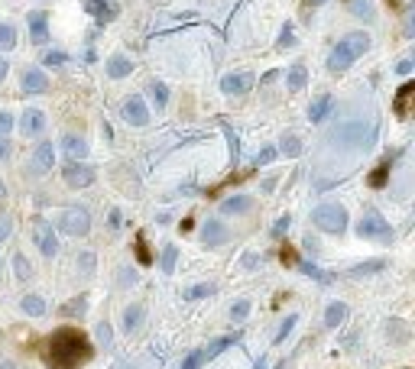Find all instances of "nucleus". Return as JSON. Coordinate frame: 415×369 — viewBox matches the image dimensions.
I'll list each match as a JSON object with an SVG mask.
<instances>
[{
    "label": "nucleus",
    "mask_w": 415,
    "mask_h": 369,
    "mask_svg": "<svg viewBox=\"0 0 415 369\" xmlns=\"http://www.w3.org/2000/svg\"><path fill=\"white\" fill-rule=\"evenodd\" d=\"M91 357H95V347H91V340L78 327H59V330H52L43 347L46 369H81L91 363Z\"/></svg>",
    "instance_id": "obj_1"
},
{
    "label": "nucleus",
    "mask_w": 415,
    "mask_h": 369,
    "mask_svg": "<svg viewBox=\"0 0 415 369\" xmlns=\"http://www.w3.org/2000/svg\"><path fill=\"white\" fill-rule=\"evenodd\" d=\"M370 49V36L363 30H357V32H347L341 43L334 46V52L328 55V72H334V74H341V72H347L357 59H360L363 52Z\"/></svg>",
    "instance_id": "obj_2"
},
{
    "label": "nucleus",
    "mask_w": 415,
    "mask_h": 369,
    "mask_svg": "<svg viewBox=\"0 0 415 369\" xmlns=\"http://www.w3.org/2000/svg\"><path fill=\"white\" fill-rule=\"evenodd\" d=\"M311 223L318 227L321 233H344L347 230V208L344 204H318L315 211H311Z\"/></svg>",
    "instance_id": "obj_3"
},
{
    "label": "nucleus",
    "mask_w": 415,
    "mask_h": 369,
    "mask_svg": "<svg viewBox=\"0 0 415 369\" xmlns=\"http://www.w3.org/2000/svg\"><path fill=\"white\" fill-rule=\"evenodd\" d=\"M357 237H363V240H376V243H389L393 240V227L386 223V217L376 208H367L360 217V223H357Z\"/></svg>",
    "instance_id": "obj_4"
},
{
    "label": "nucleus",
    "mask_w": 415,
    "mask_h": 369,
    "mask_svg": "<svg viewBox=\"0 0 415 369\" xmlns=\"http://www.w3.org/2000/svg\"><path fill=\"white\" fill-rule=\"evenodd\" d=\"M59 230L68 233V237H88L91 233V214H88L85 204H68L59 214Z\"/></svg>",
    "instance_id": "obj_5"
},
{
    "label": "nucleus",
    "mask_w": 415,
    "mask_h": 369,
    "mask_svg": "<svg viewBox=\"0 0 415 369\" xmlns=\"http://www.w3.org/2000/svg\"><path fill=\"white\" fill-rule=\"evenodd\" d=\"M62 179L68 188H88V185H95L97 172L88 166V162H65L62 169Z\"/></svg>",
    "instance_id": "obj_6"
},
{
    "label": "nucleus",
    "mask_w": 415,
    "mask_h": 369,
    "mask_svg": "<svg viewBox=\"0 0 415 369\" xmlns=\"http://www.w3.org/2000/svg\"><path fill=\"white\" fill-rule=\"evenodd\" d=\"M52 162H55V146L46 139V143H39V146L32 149L26 169H30V175H46V172H52Z\"/></svg>",
    "instance_id": "obj_7"
},
{
    "label": "nucleus",
    "mask_w": 415,
    "mask_h": 369,
    "mask_svg": "<svg viewBox=\"0 0 415 369\" xmlns=\"http://www.w3.org/2000/svg\"><path fill=\"white\" fill-rule=\"evenodd\" d=\"M81 7H85L101 26H104V23H114L120 17V7L114 0H81Z\"/></svg>",
    "instance_id": "obj_8"
},
{
    "label": "nucleus",
    "mask_w": 415,
    "mask_h": 369,
    "mask_svg": "<svg viewBox=\"0 0 415 369\" xmlns=\"http://www.w3.org/2000/svg\"><path fill=\"white\" fill-rule=\"evenodd\" d=\"M120 114H124V120L130 127H146L149 123V107L143 104V97H127L124 107H120Z\"/></svg>",
    "instance_id": "obj_9"
},
{
    "label": "nucleus",
    "mask_w": 415,
    "mask_h": 369,
    "mask_svg": "<svg viewBox=\"0 0 415 369\" xmlns=\"http://www.w3.org/2000/svg\"><path fill=\"white\" fill-rule=\"evenodd\" d=\"M253 81L256 78L250 72H231L221 78V91L224 94H247V91L253 88Z\"/></svg>",
    "instance_id": "obj_10"
},
{
    "label": "nucleus",
    "mask_w": 415,
    "mask_h": 369,
    "mask_svg": "<svg viewBox=\"0 0 415 369\" xmlns=\"http://www.w3.org/2000/svg\"><path fill=\"white\" fill-rule=\"evenodd\" d=\"M43 130H46V114L43 110H36V107L23 110V117H20V133L23 137H43Z\"/></svg>",
    "instance_id": "obj_11"
},
{
    "label": "nucleus",
    "mask_w": 415,
    "mask_h": 369,
    "mask_svg": "<svg viewBox=\"0 0 415 369\" xmlns=\"http://www.w3.org/2000/svg\"><path fill=\"white\" fill-rule=\"evenodd\" d=\"M20 85H23V94H46L49 91V78H46L43 68H26Z\"/></svg>",
    "instance_id": "obj_12"
},
{
    "label": "nucleus",
    "mask_w": 415,
    "mask_h": 369,
    "mask_svg": "<svg viewBox=\"0 0 415 369\" xmlns=\"http://www.w3.org/2000/svg\"><path fill=\"white\" fill-rule=\"evenodd\" d=\"M231 240V230L224 227L221 221H204V227H202V243L204 246H221V243H227Z\"/></svg>",
    "instance_id": "obj_13"
},
{
    "label": "nucleus",
    "mask_w": 415,
    "mask_h": 369,
    "mask_svg": "<svg viewBox=\"0 0 415 369\" xmlns=\"http://www.w3.org/2000/svg\"><path fill=\"white\" fill-rule=\"evenodd\" d=\"M253 208V198L250 195H234V198H224L221 201V214L224 217H240Z\"/></svg>",
    "instance_id": "obj_14"
},
{
    "label": "nucleus",
    "mask_w": 415,
    "mask_h": 369,
    "mask_svg": "<svg viewBox=\"0 0 415 369\" xmlns=\"http://www.w3.org/2000/svg\"><path fill=\"white\" fill-rule=\"evenodd\" d=\"M26 23H30L32 43H46V39H49V17H46L43 10H32L30 17H26Z\"/></svg>",
    "instance_id": "obj_15"
},
{
    "label": "nucleus",
    "mask_w": 415,
    "mask_h": 369,
    "mask_svg": "<svg viewBox=\"0 0 415 369\" xmlns=\"http://www.w3.org/2000/svg\"><path fill=\"white\" fill-rule=\"evenodd\" d=\"M36 243H39V253H43L46 259H52V256L59 253V240H55L52 227H46V223L36 227Z\"/></svg>",
    "instance_id": "obj_16"
},
{
    "label": "nucleus",
    "mask_w": 415,
    "mask_h": 369,
    "mask_svg": "<svg viewBox=\"0 0 415 369\" xmlns=\"http://www.w3.org/2000/svg\"><path fill=\"white\" fill-rule=\"evenodd\" d=\"M62 149H65V156H72V162H85L88 156V143L81 137H75V133L62 137Z\"/></svg>",
    "instance_id": "obj_17"
},
{
    "label": "nucleus",
    "mask_w": 415,
    "mask_h": 369,
    "mask_svg": "<svg viewBox=\"0 0 415 369\" xmlns=\"http://www.w3.org/2000/svg\"><path fill=\"white\" fill-rule=\"evenodd\" d=\"M107 78H130V72H133V62H130L127 55H110V59H107Z\"/></svg>",
    "instance_id": "obj_18"
},
{
    "label": "nucleus",
    "mask_w": 415,
    "mask_h": 369,
    "mask_svg": "<svg viewBox=\"0 0 415 369\" xmlns=\"http://www.w3.org/2000/svg\"><path fill=\"white\" fill-rule=\"evenodd\" d=\"M143 317H146L143 305H127V308H124V317H120V324H124V330H127V334H133V330H139Z\"/></svg>",
    "instance_id": "obj_19"
},
{
    "label": "nucleus",
    "mask_w": 415,
    "mask_h": 369,
    "mask_svg": "<svg viewBox=\"0 0 415 369\" xmlns=\"http://www.w3.org/2000/svg\"><path fill=\"white\" fill-rule=\"evenodd\" d=\"M331 110H334V97H331V94H321L318 101L309 107V120H311V123H321V120H325Z\"/></svg>",
    "instance_id": "obj_20"
},
{
    "label": "nucleus",
    "mask_w": 415,
    "mask_h": 369,
    "mask_svg": "<svg viewBox=\"0 0 415 369\" xmlns=\"http://www.w3.org/2000/svg\"><path fill=\"white\" fill-rule=\"evenodd\" d=\"M344 317H347V305L344 301H331L328 308H325V327H341L344 324Z\"/></svg>",
    "instance_id": "obj_21"
},
{
    "label": "nucleus",
    "mask_w": 415,
    "mask_h": 369,
    "mask_svg": "<svg viewBox=\"0 0 415 369\" xmlns=\"http://www.w3.org/2000/svg\"><path fill=\"white\" fill-rule=\"evenodd\" d=\"M20 308H23V315H30V317H43L46 315V301H43V295H23L20 298Z\"/></svg>",
    "instance_id": "obj_22"
},
{
    "label": "nucleus",
    "mask_w": 415,
    "mask_h": 369,
    "mask_svg": "<svg viewBox=\"0 0 415 369\" xmlns=\"http://www.w3.org/2000/svg\"><path fill=\"white\" fill-rule=\"evenodd\" d=\"M286 78H289V91H302V88L309 85V72H305V65H302V62L292 65Z\"/></svg>",
    "instance_id": "obj_23"
},
{
    "label": "nucleus",
    "mask_w": 415,
    "mask_h": 369,
    "mask_svg": "<svg viewBox=\"0 0 415 369\" xmlns=\"http://www.w3.org/2000/svg\"><path fill=\"white\" fill-rule=\"evenodd\" d=\"M279 152L289 156V159L302 156V139H298L296 133H282V139H279Z\"/></svg>",
    "instance_id": "obj_24"
},
{
    "label": "nucleus",
    "mask_w": 415,
    "mask_h": 369,
    "mask_svg": "<svg viewBox=\"0 0 415 369\" xmlns=\"http://www.w3.org/2000/svg\"><path fill=\"white\" fill-rule=\"evenodd\" d=\"M298 272H302V275H309V279H315V282H321V285H331V279H334V275H331V272H325V269H318V266H315V263H305V259L298 263Z\"/></svg>",
    "instance_id": "obj_25"
},
{
    "label": "nucleus",
    "mask_w": 415,
    "mask_h": 369,
    "mask_svg": "<svg viewBox=\"0 0 415 369\" xmlns=\"http://www.w3.org/2000/svg\"><path fill=\"white\" fill-rule=\"evenodd\" d=\"M175 259H179V250H175L172 243H166V246H162V256H160V269L166 275H172L175 272Z\"/></svg>",
    "instance_id": "obj_26"
},
{
    "label": "nucleus",
    "mask_w": 415,
    "mask_h": 369,
    "mask_svg": "<svg viewBox=\"0 0 415 369\" xmlns=\"http://www.w3.org/2000/svg\"><path fill=\"white\" fill-rule=\"evenodd\" d=\"M149 97H153V104L156 107H166L169 104V88H166V81H149Z\"/></svg>",
    "instance_id": "obj_27"
},
{
    "label": "nucleus",
    "mask_w": 415,
    "mask_h": 369,
    "mask_svg": "<svg viewBox=\"0 0 415 369\" xmlns=\"http://www.w3.org/2000/svg\"><path fill=\"white\" fill-rule=\"evenodd\" d=\"M13 46H17V30L10 23H0V52H10Z\"/></svg>",
    "instance_id": "obj_28"
},
{
    "label": "nucleus",
    "mask_w": 415,
    "mask_h": 369,
    "mask_svg": "<svg viewBox=\"0 0 415 369\" xmlns=\"http://www.w3.org/2000/svg\"><path fill=\"white\" fill-rule=\"evenodd\" d=\"M208 295H214V285L211 282H202V285L185 288V301H198V298H208Z\"/></svg>",
    "instance_id": "obj_29"
},
{
    "label": "nucleus",
    "mask_w": 415,
    "mask_h": 369,
    "mask_svg": "<svg viewBox=\"0 0 415 369\" xmlns=\"http://www.w3.org/2000/svg\"><path fill=\"white\" fill-rule=\"evenodd\" d=\"M13 269H17V279H20V282H26V279H32V266H30V259H26V256H23V253H17V256H13Z\"/></svg>",
    "instance_id": "obj_30"
},
{
    "label": "nucleus",
    "mask_w": 415,
    "mask_h": 369,
    "mask_svg": "<svg viewBox=\"0 0 415 369\" xmlns=\"http://www.w3.org/2000/svg\"><path fill=\"white\" fill-rule=\"evenodd\" d=\"M204 363H208V357H204V347H198V350H192V353L185 357V363H182L179 369H202Z\"/></svg>",
    "instance_id": "obj_31"
},
{
    "label": "nucleus",
    "mask_w": 415,
    "mask_h": 369,
    "mask_svg": "<svg viewBox=\"0 0 415 369\" xmlns=\"http://www.w3.org/2000/svg\"><path fill=\"white\" fill-rule=\"evenodd\" d=\"M247 317H250V301H247V298H240V301H234V305H231V321H237V324H240V321H247Z\"/></svg>",
    "instance_id": "obj_32"
},
{
    "label": "nucleus",
    "mask_w": 415,
    "mask_h": 369,
    "mask_svg": "<svg viewBox=\"0 0 415 369\" xmlns=\"http://www.w3.org/2000/svg\"><path fill=\"white\" fill-rule=\"evenodd\" d=\"M351 10L357 13V17H363V20H373V3L370 0H351Z\"/></svg>",
    "instance_id": "obj_33"
},
{
    "label": "nucleus",
    "mask_w": 415,
    "mask_h": 369,
    "mask_svg": "<svg viewBox=\"0 0 415 369\" xmlns=\"http://www.w3.org/2000/svg\"><path fill=\"white\" fill-rule=\"evenodd\" d=\"M296 321H298V315H289L286 321H282V327H279V334H276V343H282V340L292 334V327H296Z\"/></svg>",
    "instance_id": "obj_34"
},
{
    "label": "nucleus",
    "mask_w": 415,
    "mask_h": 369,
    "mask_svg": "<svg viewBox=\"0 0 415 369\" xmlns=\"http://www.w3.org/2000/svg\"><path fill=\"white\" fill-rule=\"evenodd\" d=\"M383 269V263L376 259V263H363V266H354L351 269V275H367V272H380Z\"/></svg>",
    "instance_id": "obj_35"
},
{
    "label": "nucleus",
    "mask_w": 415,
    "mask_h": 369,
    "mask_svg": "<svg viewBox=\"0 0 415 369\" xmlns=\"http://www.w3.org/2000/svg\"><path fill=\"white\" fill-rule=\"evenodd\" d=\"M97 340H101L104 347H110V343H114V337H110V324H107V321H101V324H97Z\"/></svg>",
    "instance_id": "obj_36"
},
{
    "label": "nucleus",
    "mask_w": 415,
    "mask_h": 369,
    "mask_svg": "<svg viewBox=\"0 0 415 369\" xmlns=\"http://www.w3.org/2000/svg\"><path fill=\"white\" fill-rule=\"evenodd\" d=\"M412 94V85H405L403 91H399V97H396V114L399 117H405V97Z\"/></svg>",
    "instance_id": "obj_37"
},
{
    "label": "nucleus",
    "mask_w": 415,
    "mask_h": 369,
    "mask_svg": "<svg viewBox=\"0 0 415 369\" xmlns=\"http://www.w3.org/2000/svg\"><path fill=\"white\" fill-rule=\"evenodd\" d=\"M289 223H292V217H289V214H282V217H279V221L273 223V237H286Z\"/></svg>",
    "instance_id": "obj_38"
},
{
    "label": "nucleus",
    "mask_w": 415,
    "mask_h": 369,
    "mask_svg": "<svg viewBox=\"0 0 415 369\" xmlns=\"http://www.w3.org/2000/svg\"><path fill=\"white\" fill-rule=\"evenodd\" d=\"M292 43H296V36H292V23H286V30H282V32H279V49H286V46H292Z\"/></svg>",
    "instance_id": "obj_39"
},
{
    "label": "nucleus",
    "mask_w": 415,
    "mask_h": 369,
    "mask_svg": "<svg viewBox=\"0 0 415 369\" xmlns=\"http://www.w3.org/2000/svg\"><path fill=\"white\" fill-rule=\"evenodd\" d=\"M13 130V117H10V110H0V137H7Z\"/></svg>",
    "instance_id": "obj_40"
},
{
    "label": "nucleus",
    "mask_w": 415,
    "mask_h": 369,
    "mask_svg": "<svg viewBox=\"0 0 415 369\" xmlns=\"http://www.w3.org/2000/svg\"><path fill=\"white\" fill-rule=\"evenodd\" d=\"M62 315H85V298H78V301H72V305H65Z\"/></svg>",
    "instance_id": "obj_41"
},
{
    "label": "nucleus",
    "mask_w": 415,
    "mask_h": 369,
    "mask_svg": "<svg viewBox=\"0 0 415 369\" xmlns=\"http://www.w3.org/2000/svg\"><path fill=\"white\" fill-rule=\"evenodd\" d=\"M273 159H276V149H273V146H267V149H263V152H260V156H256V166H269Z\"/></svg>",
    "instance_id": "obj_42"
},
{
    "label": "nucleus",
    "mask_w": 415,
    "mask_h": 369,
    "mask_svg": "<svg viewBox=\"0 0 415 369\" xmlns=\"http://www.w3.org/2000/svg\"><path fill=\"white\" fill-rule=\"evenodd\" d=\"M133 282H137V272L124 266V269H120V288H127V285H133Z\"/></svg>",
    "instance_id": "obj_43"
},
{
    "label": "nucleus",
    "mask_w": 415,
    "mask_h": 369,
    "mask_svg": "<svg viewBox=\"0 0 415 369\" xmlns=\"http://www.w3.org/2000/svg\"><path fill=\"white\" fill-rule=\"evenodd\" d=\"M137 256H139V263H143V266L153 263V256L146 253V243H143V237H137Z\"/></svg>",
    "instance_id": "obj_44"
},
{
    "label": "nucleus",
    "mask_w": 415,
    "mask_h": 369,
    "mask_svg": "<svg viewBox=\"0 0 415 369\" xmlns=\"http://www.w3.org/2000/svg\"><path fill=\"white\" fill-rule=\"evenodd\" d=\"M78 259H81V269H85L88 275L95 272V256H91V253H81V256H78Z\"/></svg>",
    "instance_id": "obj_45"
},
{
    "label": "nucleus",
    "mask_w": 415,
    "mask_h": 369,
    "mask_svg": "<svg viewBox=\"0 0 415 369\" xmlns=\"http://www.w3.org/2000/svg\"><path fill=\"white\" fill-rule=\"evenodd\" d=\"M10 230H13V223H10V217H0V243L10 237Z\"/></svg>",
    "instance_id": "obj_46"
},
{
    "label": "nucleus",
    "mask_w": 415,
    "mask_h": 369,
    "mask_svg": "<svg viewBox=\"0 0 415 369\" xmlns=\"http://www.w3.org/2000/svg\"><path fill=\"white\" fill-rule=\"evenodd\" d=\"M43 62H46V65H62V62H65V55H62V52H46Z\"/></svg>",
    "instance_id": "obj_47"
},
{
    "label": "nucleus",
    "mask_w": 415,
    "mask_h": 369,
    "mask_svg": "<svg viewBox=\"0 0 415 369\" xmlns=\"http://www.w3.org/2000/svg\"><path fill=\"white\" fill-rule=\"evenodd\" d=\"M10 139H7V137H0V159H7V156H10Z\"/></svg>",
    "instance_id": "obj_48"
},
{
    "label": "nucleus",
    "mask_w": 415,
    "mask_h": 369,
    "mask_svg": "<svg viewBox=\"0 0 415 369\" xmlns=\"http://www.w3.org/2000/svg\"><path fill=\"white\" fill-rule=\"evenodd\" d=\"M396 72H399V74H412V62H409V59H403V62L396 65Z\"/></svg>",
    "instance_id": "obj_49"
},
{
    "label": "nucleus",
    "mask_w": 415,
    "mask_h": 369,
    "mask_svg": "<svg viewBox=\"0 0 415 369\" xmlns=\"http://www.w3.org/2000/svg\"><path fill=\"white\" fill-rule=\"evenodd\" d=\"M7 72H10V65H7V59H0V85H3V78H7Z\"/></svg>",
    "instance_id": "obj_50"
},
{
    "label": "nucleus",
    "mask_w": 415,
    "mask_h": 369,
    "mask_svg": "<svg viewBox=\"0 0 415 369\" xmlns=\"http://www.w3.org/2000/svg\"><path fill=\"white\" fill-rule=\"evenodd\" d=\"M110 227H120V211H110Z\"/></svg>",
    "instance_id": "obj_51"
},
{
    "label": "nucleus",
    "mask_w": 415,
    "mask_h": 369,
    "mask_svg": "<svg viewBox=\"0 0 415 369\" xmlns=\"http://www.w3.org/2000/svg\"><path fill=\"white\" fill-rule=\"evenodd\" d=\"M7 198V185H3V181H0V201Z\"/></svg>",
    "instance_id": "obj_52"
},
{
    "label": "nucleus",
    "mask_w": 415,
    "mask_h": 369,
    "mask_svg": "<svg viewBox=\"0 0 415 369\" xmlns=\"http://www.w3.org/2000/svg\"><path fill=\"white\" fill-rule=\"evenodd\" d=\"M311 3H315V7H321V3H328V0H311Z\"/></svg>",
    "instance_id": "obj_53"
},
{
    "label": "nucleus",
    "mask_w": 415,
    "mask_h": 369,
    "mask_svg": "<svg viewBox=\"0 0 415 369\" xmlns=\"http://www.w3.org/2000/svg\"><path fill=\"white\" fill-rule=\"evenodd\" d=\"M0 279H3V259H0Z\"/></svg>",
    "instance_id": "obj_54"
}]
</instances>
